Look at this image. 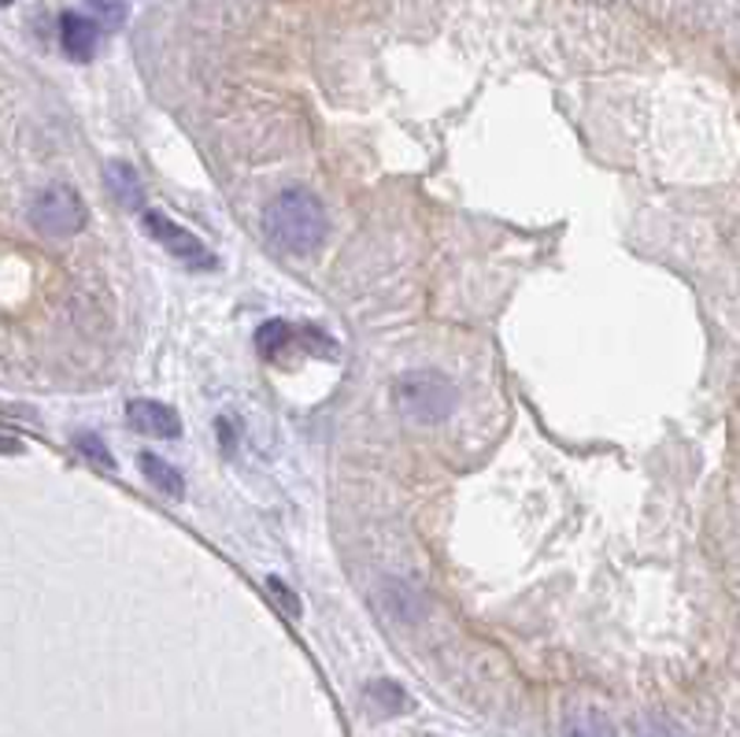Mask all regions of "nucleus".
<instances>
[{"label": "nucleus", "mask_w": 740, "mask_h": 737, "mask_svg": "<svg viewBox=\"0 0 740 737\" xmlns=\"http://www.w3.org/2000/svg\"><path fill=\"white\" fill-rule=\"evenodd\" d=\"M326 208L315 193L308 189H286L270 200L267 208V234L278 249L293 252V256H308L323 245L326 238Z\"/></svg>", "instance_id": "f257e3e1"}, {"label": "nucleus", "mask_w": 740, "mask_h": 737, "mask_svg": "<svg viewBox=\"0 0 740 737\" xmlns=\"http://www.w3.org/2000/svg\"><path fill=\"white\" fill-rule=\"evenodd\" d=\"M396 404L412 423H444L455 412V385L437 371H412L396 382Z\"/></svg>", "instance_id": "f03ea898"}, {"label": "nucleus", "mask_w": 740, "mask_h": 737, "mask_svg": "<svg viewBox=\"0 0 740 737\" xmlns=\"http://www.w3.org/2000/svg\"><path fill=\"white\" fill-rule=\"evenodd\" d=\"M31 222L48 238H71L85 227V205L71 186H48L34 200Z\"/></svg>", "instance_id": "7ed1b4c3"}, {"label": "nucleus", "mask_w": 740, "mask_h": 737, "mask_svg": "<svg viewBox=\"0 0 740 737\" xmlns=\"http://www.w3.org/2000/svg\"><path fill=\"white\" fill-rule=\"evenodd\" d=\"M144 234H149L155 245H163L171 252L178 264L193 267V270H208L216 267V256H211V249L204 245V241L193 234V230H185L182 222H174L171 216H163V211H144Z\"/></svg>", "instance_id": "20e7f679"}, {"label": "nucleus", "mask_w": 740, "mask_h": 737, "mask_svg": "<svg viewBox=\"0 0 740 737\" xmlns=\"http://www.w3.org/2000/svg\"><path fill=\"white\" fill-rule=\"evenodd\" d=\"M126 419L138 434H152V438H178L182 434V419L171 404L160 401H130L126 408Z\"/></svg>", "instance_id": "39448f33"}, {"label": "nucleus", "mask_w": 740, "mask_h": 737, "mask_svg": "<svg viewBox=\"0 0 740 737\" xmlns=\"http://www.w3.org/2000/svg\"><path fill=\"white\" fill-rule=\"evenodd\" d=\"M56 26H60V45H63V53L71 56V60H78V64L93 60L96 42H101V26H96L90 15L63 12Z\"/></svg>", "instance_id": "423d86ee"}, {"label": "nucleus", "mask_w": 740, "mask_h": 737, "mask_svg": "<svg viewBox=\"0 0 740 737\" xmlns=\"http://www.w3.org/2000/svg\"><path fill=\"white\" fill-rule=\"evenodd\" d=\"M382 608H385L389 619H396V623H404V626H412V623H418V619L426 615L423 594H418L415 586H407V581H401V578H389L382 586Z\"/></svg>", "instance_id": "0eeeda50"}, {"label": "nucleus", "mask_w": 740, "mask_h": 737, "mask_svg": "<svg viewBox=\"0 0 740 737\" xmlns=\"http://www.w3.org/2000/svg\"><path fill=\"white\" fill-rule=\"evenodd\" d=\"M104 182H108L112 197L119 200V205H126V208H141L144 189H141L138 171H134L130 163H108V171H104Z\"/></svg>", "instance_id": "6e6552de"}, {"label": "nucleus", "mask_w": 740, "mask_h": 737, "mask_svg": "<svg viewBox=\"0 0 740 737\" xmlns=\"http://www.w3.org/2000/svg\"><path fill=\"white\" fill-rule=\"evenodd\" d=\"M141 471H144V479H149L152 486L163 493V497H174V500H178L182 493H185L182 471H178V468H171V463H167V460H160V456L144 452V456H141Z\"/></svg>", "instance_id": "1a4fd4ad"}, {"label": "nucleus", "mask_w": 740, "mask_h": 737, "mask_svg": "<svg viewBox=\"0 0 740 737\" xmlns=\"http://www.w3.org/2000/svg\"><path fill=\"white\" fill-rule=\"evenodd\" d=\"M563 737H615V726L597 707H578L563 719Z\"/></svg>", "instance_id": "9d476101"}, {"label": "nucleus", "mask_w": 740, "mask_h": 737, "mask_svg": "<svg viewBox=\"0 0 740 737\" xmlns=\"http://www.w3.org/2000/svg\"><path fill=\"white\" fill-rule=\"evenodd\" d=\"M367 701L374 704L382 715H401V712H407V693L396 682H389V678H374V682L367 686Z\"/></svg>", "instance_id": "9b49d317"}, {"label": "nucleus", "mask_w": 740, "mask_h": 737, "mask_svg": "<svg viewBox=\"0 0 740 737\" xmlns=\"http://www.w3.org/2000/svg\"><path fill=\"white\" fill-rule=\"evenodd\" d=\"M85 8H90V19L101 31H119L126 23V15H130V4L126 0H85Z\"/></svg>", "instance_id": "f8f14e48"}, {"label": "nucleus", "mask_w": 740, "mask_h": 737, "mask_svg": "<svg viewBox=\"0 0 740 737\" xmlns=\"http://www.w3.org/2000/svg\"><path fill=\"white\" fill-rule=\"evenodd\" d=\"M289 342H293V326L281 323V319H270L256 330V348L263 356H278Z\"/></svg>", "instance_id": "ddd939ff"}, {"label": "nucleus", "mask_w": 740, "mask_h": 737, "mask_svg": "<svg viewBox=\"0 0 740 737\" xmlns=\"http://www.w3.org/2000/svg\"><path fill=\"white\" fill-rule=\"evenodd\" d=\"M633 737H689L674 719H667V715H640L637 726H633Z\"/></svg>", "instance_id": "4468645a"}, {"label": "nucleus", "mask_w": 740, "mask_h": 737, "mask_svg": "<svg viewBox=\"0 0 740 737\" xmlns=\"http://www.w3.org/2000/svg\"><path fill=\"white\" fill-rule=\"evenodd\" d=\"M267 594L278 600V604H281V612H286V615H293V619H297L300 612H304V604H300V597H297L293 589H289L281 578H275V575L267 578Z\"/></svg>", "instance_id": "2eb2a0df"}, {"label": "nucleus", "mask_w": 740, "mask_h": 737, "mask_svg": "<svg viewBox=\"0 0 740 737\" xmlns=\"http://www.w3.org/2000/svg\"><path fill=\"white\" fill-rule=\"evenodd\" d=\"M74 445H78V449H82V456H90V460L101 463V468H115V463H112V452H108V445H104L101 438H96V434H78Z\"/></svg>", "instance_id": "dca6fc26"}, {"label": "nucleus", "mask_w": 740, "mask_h": 737, "mask_svg": "<svg viewBox=\"0 0 740 737\" xmlns=\"http://www.w3.org/2000/svg\"><path fill=\"white\" fill-rule=\"evenodd\" d=\"M219 430H222V449H233V434H230V419H219Z\"/></svg>", "instance_id": "f3484780"}, {"label": "nucleus", "mask_w": 740, "mask_h": 737, "mask_svg": "<svg viewBox=\"0 0 740 737\" xmlns=\"http://www.w3.org/2000/svg\"><path fill=\"white\" fill-rule=\"evenodd\" d=\"M0 452H19V441H12V438H0Z\"/></svg>", "instance_id": "a211bd4d"}, {"label": "nucleus", "mask_w": 740, "mask_h": 737, "mask_svg": "<svg viewBox=\"0 0 740 737\" xmlns=\"http://www.w3.org/2000/svg\"><path fill=\"white\" fill-rule=\"evenodd\" d=\"M4 4H12V0H0V8H4Z\"/></svg>", "instance_id": "6ab92c4d"}]
</instances>
